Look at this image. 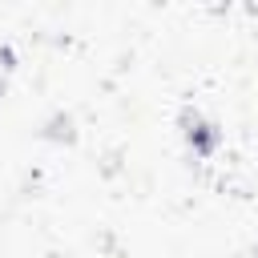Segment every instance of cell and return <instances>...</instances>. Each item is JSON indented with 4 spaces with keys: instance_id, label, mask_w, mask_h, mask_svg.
<instances>
[{
    "instance_id": "obj_1",
    "label": "cell",
    "mask_w": 258,
    "mask_h": 258,
    "mask_svg": "<svg viewBox=\"0 0 258 258\" xmlns=\"http://www.w3.org/2000/svg\"><path fill=\"white\" fill-rule=\"evenodd\" d=\"M177 125H181V137H185V145H189L198 157H210V153L222 145V129H218L214 121H206L198 109H181Z\"/></svg>"
},
{
    "instance_id": "obj_2",
    "label": "cell",
    "mask_w": 258,
    "mask_h": 258,
    "mask_svg": "<svg viewBox=\"0 0 258 258\" xmlns=\"http://www.w3.org/2000/svg\"><path fill=\"white\" fill-rule=\"evenodd\" d=\"M44 137H48V141H73V137H77V121H73V113H52L48 125H44Z\"/></svg>"
},
{
    "instance_id": "obj_3",
    "label": "cell",
    "mask_w": 258,
    "mask_h": 258,
    "mask_svg": "<svg viewBox=\"0 0 258 258\" xmlns=\"http://www.w3.org/2000/svg\"><path fill=\"white\" fill-rule=\"evenodd\" d=\"M12 64H16V52H12L8 44H0V73H8Z\"/></svg>"
},
{
    "instance_id": "obj_4",
    "label": "cell",
    "mask_w": 258,
    "mask_h": 258,
    "mask_svg": "<svg viewBox=\"0 0 258 258\" xmlns=\"http://www.w3.org/2000/svg\"><path fill=\"white\" fill-rule=\"evenodd\" d=\"M0 93H4V77H0Z\"/></svg>"
}]
</instances>
